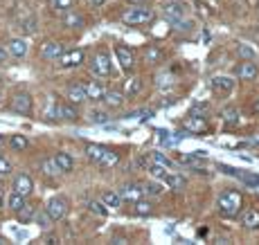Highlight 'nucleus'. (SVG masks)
<instances>
[{
    "label": "nucleus",
    "instance_id": "nucleus-1",
    "mask_svg": "<svg viewBox=\"0 0 259 245\" xmlns=\"http://www.w3.org/2000/svg\"><path fill=\"white\" fill-rule=\"evenodd\" d=\"M86 156L93 164H97V167H102V169H113L119 162V153H115L108 146H102V144H88Z\"/></svg>",
    "mask_w": 259,
    "mask_h": 245
},
{
    "label": "nucleus",
    "instance_id": "nucleus-2",
    "mask_svg": "<svg viewBox=\"0 0 259 245\" xmlns=\"http://www.w3.org/2000/svg\"><path fill=\"white\" fill-rule=\"evenodd\" d=\"M217 207H219V214H221V216L235 218V216H239V212H241V207H243V198L239 191H235V189H226V191L219 196Z\"/></svg>",
    "mask_w": 259,
    "mask_h": 245
},
{
    "label": "nucleus",
    "instance_id": "nucleus-3",
    "mask_svg": "<svg viewBox=\"0 0 259 245\" xmlns=\"http://www.w3.org/2000/svg\"><path fill=\"white\" fill-rule=\"evenodd\" d=\"M153 21V12L151 9H147L144 5H133V7L124 9L122 12V23L126 25H144V23H151Z\"/></svg>",
    "mask_w": 259,
    "mask_h": 245
},
{
    "label": "nucleus",
    "instance_id": "nucleus-4",
    "mask_svg": "<svg viewBox=\"0 0 259 245\" xmlns=\"http://www.w3.org/2000/svg\"><path fill=\"white\" fill-rule=\"evenodd\" d=\"M91 70L95 77H111L113 72V63H111V57H108L106 50H99L97 54L93 57V63H91Z\"/></svg>",
    "mask_w": 259,
    "mask_h": 245
},
{
    "label": "nucleus",
    "instance_id": "nucleus-5",
    "mask_svg": "<svg viewBox=\"0 0 259 245\" xmlns=\"http://www.w3.org/2000/svg\"><path fill=\"white\" fill-rule=\"evenodd\" d=\"M9 108H12V113L23 115V117L32 115V108H34L32 94H27V92H16V94L12 97V102H9Z\"/></svg>",
    "mask_w": 259,
    "mask_h": 245
},
{
    "label": "nucleus",
    "instance_id": "nucleus-6",
    "mask_svg": "<svg viewBox=\"0 0 259 245\" xmlns=\"http://www.w3.org/2000/svg\"><path fill=\"white\" fill-rule=\"evenodd\" d=\"M46 212L52 221H63L68 216V201L63 196H54L50 198L48 205H46Z\"/></svg>",
    "mask_w": 259,
    "mask_h": 245
},
{
    "label": "nucleus",
    "instance_id": "nucleus-7",
    "mask_svg": "<svg viewBox=\"0 0 259 245\" xmlns=\"http://www.w3.org/2000/svg\"><path fill=\"white\" fill-rule=\"evenodd\" d=\"M219 169H221L223 173H230V176H235L237 180H241V182L246 184L248 189H257V187H259V176H257V173H250V171H241V169H235V167H226V164H219Z\"/></svg>",
    "mask_w": 259,
    "mask_h": 245
},
{
    "label": "nucleus",
    "instance_id": "nucleus-8",
    "mask_svg": "<svg viewBox=\"0 0 259 245\" xmlns=\"http://www.w3.org/2000/svg\"><path fill=\"white\" fill-rule=\"evenodd\" d=\"M207 128H210V124H207V119L203 115H189V117L183 119V131L192 135H203L207 133Z\"/></svg>",
    "mask_w": 259,
    "mask_h": 245
},
{
    "label": "nucleus",
    "instance_id": "nucleus-9",
    "mask_svg": "<svg viewBox=\"0 0 259 245\" xmlns=\"http://www.w3.org/2000/svg\"><path fill=\"white\" fill-rule=\"evenodd\" d=\"M117 193L122 201L136 203V201H140V198H144V184L142 182H128V184H124V187H119Z\"/></svg>",
    "mask_w": 259,
    "mask_h": 245
},
{
    "label": "nucleus",
    "instance_id": "nucleus-10",
    "mask_svg": "<svg viewBox=\"0 0 259 245\" xmlns=\"http://www.w3.org/2000/svg\"><path fill=\"white\" fill-rule=\"evenodd\" d=\"M83 50H63V54L59 57V66L61 68H66V70H70V68H79L83 63Z\"/></svg>",
    "mask_w": 259,
    "mask_h": 245
},
{
    "label": "nucleus",
    "instance_id": "nucleus-11",
    "mask_svg": "<svg viewBox=\"0 0 259 245\" xmlns=\"http://www.w3.org/2000/svg\"><path fill=\"white\" fill-rule=\"evenodd\" d=\"M235 74L241 79V81H255L257 74H259V68L255 66V61H248V59H243L241 63H237Z\"/></svg>",
    "mask_w": 259,
    "mask_h": 245
},
{
    "label": "nucleus",
    "instance_id": "nucleus-12",
    "mask_svg": "<svg viewBox=\"0 0 259 245\" xmlns=\"http://www.w3.org/2000/svg\"><path fill=\"white\" fill-rule=\"evenodd\" d=\"M162 18L169 23H178L181 18H185V7H183V3H167L165 7H162Z\"/></svg>",
    "mask_w": 259,
    "mask_h": 245
},
{
    "label": "nucleus",
    "instance_id": "nucleus-13",
    "mask_svg": "<svg viewBox=\"0 0 259 245\" xmlns=\"http://www.w3.org/2000/svg\"><path fill=\"white\" fill-rule=\"evenodd\" d=\"M115 59L119 63V68L122 70H133V66H136V59H133V52L126 47V45H115Z\"/></svg>",
    "mask_w": 259,
    "mask_h": 245
},
{
    "label": "nucleus",
    "instance_id": "nucleus-14",
    "mask_svg": "<svg viewBox=\"0 0 259 245\" xmlns=\"http://www.w3.org/2000/svg\"><path fill=\"white\" fill-rule=\"evenodd\" d=\"M12 189H14L16 193H21V196L27 198L29 193L34 191V180L29 178L27 173H18V176L14 178V187H12Z\"/></svg>",
    "mask_w": 259,
    "mask_h": 245
},
{
    "label": "nucleus",
    "instance_id": "nucleus-15",
    "mask_svg": "<svg viewBox=\"0 0 259 245\" xmlns=\"http://www.w3.org/2000/svg\"><path fill=\"white\" fill-rule=\"evenodd\" d=\"M210 88L219 94H230L232 90H235V79L223 77V74L221 77H214V79H210Z\"/></svg>",
    "mask_w": 259,
    "mask_h": 245
},
{
    "label": "nucleus",
    "instance_id": "nucleus-16",
    "mask_svg": "<svg viewBox=\"0 0 259 245\" xmlns=\"http://www.w3.org/2000/svg\"><path fill=\"white\" fill-rule=\"evenodd\" d=\"M61 54H63V45L59 41H46L41 45V57L46 61H59Z\"/></svg>",
    "mask_w": 259,
    "mask_h": 245
},
{
    "label": "nucleus",
    "instance_id": "nucleus-17",
    "mask_svg": "<svg viewBox=\"0 0 259 245\" xmlns=\"http://www.w3.org/2000/svg\"><path fill=\"white\" fill-rule=\"evenodd\" d=\"M54 117L59 119H66V122H77L79 119V111L74 104H57V108H54Z\"/></svg>",
    "mask_w": 259,
    "mask_h": 245
},
{
    "label": "nucleus",
    "instance_id": "nucleus-18",
    "mask_svg": "<svg viewBox=\"0 0 259 245\" xmlns=\"http://www.w3.org/2000/svg\"><path fill=\"white\" fill-rule=\"evenodd\" d=\"M66 97H68V102L74 104V106H79V104H83L86 102V86L83 83H70L66 90Z\"/></svg>",
    "mask_w": 259,
    "mask_h": 245
},
{
    "label": "nucleus",
    "instance_id": "nucleus-19",
    "mask_svg": "<svg viewBox=\"0 0 259 245\" xmlns=\"http://www.w3.org/2000/svg\"><path fill=\"white\" fill-rule=\"evenodd\" d=\"M63 27L68 29H83L86 27V21H83V16L79 12H74V9H68V12H63Z\"/></svg>",
    "mask_w": 259,
    "mask_h": 245
},
{
    "label": "nucleus",
    "instance_id": "nucleus-20",
    "mask_svg": "<svg viewBox=\"0 0 259 245\" xmlns=\"http://www.w3.org/2000/svg\"><path fill=\"white\" fill-rule=\"evenodd\" d=\"M7 52H9V57H14V59H23L25 54H27V41H25V38H12V41L7 43Z\"/></svg>",
    "mask_w": 259,
    "mask_h": 245
},
{
    "label": "nucleus",
    "instance_id": "nucleus-21",
    "mask_svg": "<svg viewBox=\"0 0 259 245\" xmlns=\"http://www.w3.org/2000/svg\"><path fill=\"white\" fill-rule=\"evenodd\" d=\"M54 164L59 167V171L61 173H70L72 169H74V160L72 156H68V153H63V151H59V153H54Z\"/></svg>",
    "mask_w": 259,
    "mask_h": 245
},
{
    "label": "nucleus",
    "instance_id": "nucleus-22",
    "mask_svg": "<svg viewBox=\"0 0 259 245\" xmlns=\"http://www.w3.org/2000/svg\"><path fill=\"white\" fill-rule=\"evenodd\" d=\"M241 214V225L246 229H259V212L257 209H246V212H239Z\"/></svg>",
    "mask_w": 259,
    "mask_h": 245
},
{
    "label": "nucleus",
    "instance_id": "nucleus-23",
    "mask_svg": "<svg viewBox=\"0 0 259 245\" xmlns=\"http://www.w3.org/2000/svg\"><path fill=\"white\" fill-rule=\"evenodd\" d=\"M104 94H106V88H104V83H99V81L86 83V97L91 99V102H102Z\"/></svg>",
    "mask_w": 259,
    "mask_h": 245
},
{
    "label": "nucleus",
    "instance_id": "nucleus-24",
    "mask_svg": "<svg viewBox=\"0 0 259 245\" xmlns=\"http://www.w3.org/2000/svg\"><path fill=\"white\" fill-rule=\"evenodd\" d=\"M165 182L174 189V191H183V189L187 187L185 176H181V173H176V171H169L167 176H165Z\"/></svg>",
    "mask_w": 259,
    "mask_h": 245
},
{
    "label": "nucleus",
    "instance_id": "nucleus-25",
    "mask_svg": "<svg viewBox=\"0 0 259 245\" xmlns=\"http://www.w3.org/2000/svg\"><path fill=\"white\" fill-rule=\"evenodd\" d=\"M160 59H162V50L158 47V45H147V47H144V61H147L149 66H156Z\"/></svg>",
    "mask_w": 259,
    "mask_h": 245
},
{
    "label": "nucleus",
    "instance_id": "nucleus-26",
    "mask_svg": "<svg viewBox=\"0 0 259 245\" xmlns=\"http://www.w3.org/2000/svg\"><path fill=\"white\" fill-rule=\"evenodd\" d=\"M106 106H111V108H119L122 106V102H124V94L119 92V90H106V94H104V99H102Z\"/></svg>",
    "mask_w": 259,
    "mask_h": 245
},
{
    "label": "nucleus",
    "instance_id": "nucleus-27",
    "mask_svg": "<svg viewBox=\"0 0 259 245\" xmlns=\"http://www.w3.org/2000/svg\"><path fill=\"white\" fill-rule=\"evenodd\" d=\"M34 214H36V207H34V205H27V203H25L23 207L16 212V218H18L21 223H29V221L34 218Z\"/></svg>",
    "mask_w": 259,
    "mask_h": 245
},
{
    "label": "nucleus",
    "instance_id": "nucleus-28",
    "mask_svg": "<svg viewBox=\"0 0 259 245\" xmlns=\"http://www.w3.org/2000/svg\"><path fill=\"white\" fill-rule=\"evenodd\" d=\"M221 117H223V124H226L228 128H232V126H237V124H239V113H237V108H226V111L221 113Z\"/></svg>",
    "mask_w": 259,
    "mask_h": 245
},
{
    "label": "nucleus",
    "instance_id": "nucleus-29",
    "mask_svg": "<svg viewBox=\"0 0 259 245\" xmlns=\"http://www.w3.org/2000/svg\"><path fill=\"white\" fill-rule=\"evenodd\" d=\"M174 81H176V77H174L171 72H160V74L156 77V86L160 88V90L171 88V86H174Z\"/></svg>",
    "mask_w": 259,
    "mask_h": 245
},
{
    "label": "nucleus",
    "instance_id": "nucleus-30",
    "mask_svg": "<svg viewBox=\"0 0 259 245\" xmlns=\"http://www.w3.org/2000/svg\"><path fill=\"white\" fill-rule=\"evenodd\" d=\"M142 90V79L140 77H133V79H128L126 81V86H124V92L128 94V97H136L138 92Z\"/></svg>",
    "mask_w": 259,
    "mask_h": 245
},
{
    "label": "nucleus",
    "instance_id": "nucleus-31",
    "mask_svg": "<svg viewBox=\"0 0 259 245\" xmlns=\"http://www.w3.org/2000/svg\"><path fill=\"white\" fill-rule=\"evenodd\" d=\"M23 205H25V196H21V193H16V191L9 193V198H7V207L12 209L14 214H16L18 209L23 207Z\"/></svg>",
    "mask_w": 259,
    "mask_h": 245
},
{
    "label": "nucleus",
    "instance_id": "nucleus-32",
    "mask_svg": "<svg viewBox=\"0 0 259 245\" xmlns=\"http://www.w3.org/2000/svg\"><path fill=\"white\" fill-rule=\"evenodd\" d=\"M133 205H136V214H138V216H151V214H153V205L149 201H144V198L136 201Z\"/></svg>",
    "mask_w": 259,
    "mask_h": 245
},
{
    "label": "nucleus",
    "instance_id": "nucleus-33",
    "mask_svg": "<svg viewBox=\"0 0 259 245\" xmlns=\"http://www.w3.org/2000/svg\"><path fill=\"white\" fill-rule=\"evenodd\" d=\"M9 144H12L14 151H25V149L29 146V139L25 137V135H12V137H9Z\"/></svg>",
    "mask_w": 259,
    "mask_h": 245
},
{
    "label": "nucleus",
    "instance_id": "nucleus-34",
    "mask_svg": "<svg viewBox=\"0 0 259 245\" xmlns=\"http://www.w3.org/2000/svg\"><path fill=\"white\" fill-rule=\"evenodd\" d=\"M102 203L106 205V207H119L122 198H119L117 191H104V193H102Z\"/></svg>",
    "mask_w": 259,
    "mask_h": 245
},
{
    "label": "nucleus",
    "instance_id": "nucleus-35",
    "mask_svg": "<svg viewBox=\"0 0 259 245\" xmlns=\"http://www.w3.org/2000/svg\"><path fill=\"white\" fill-rule=\"evenodd\" d=\"M86 207L91 209L93 214H97V216H106V214H108V207H106V205H104L102 201H88Z\"/></svg>",
    "mask_w": 259,
    "mask_h": 245
},
{
    "label": "nucleus",
    "instance_id": "nucleus-36",
    "mask_svg": "<svg viewBox=\"0 0 259 245\" xmlns=\"http://www.w3.org/2000/svg\"><path fill=\"white\" fill-rule=\"evenodd\" d=\"M48 5L54 12H68V9H72L74 0H48Z\"/></svg>",
    "mask_w": 259,
    "mask_h": 245
},
{
    "label": "nucleus",
    "instance_id": "nucleus-37",
    "mask_svg": "<svg viewBox=\"0 0 259 245\" xmlns=\"http://www.w3.org/2000/svg\"><path fill=\"white\" fill-rule=\"evenodd\" d=\"M41 171L46 173V176H50V178H54V176H59V167L57 164H54V160H43L41 162Z\"/></svg>",
    "mask_w": 259,
    "mask_h": 245
},
{
    "label": "nucleus",
    "instance_id": "nucleus-38",
    "mask_svg": "<svg viewBox=\"0 0 259 245\" xmlns=\"http://www.w3.org/2000/svg\"><path fill=\"white\" fill-rule=\"evenodd\" d=\"M149 160H151V162H156V164H162V167H167L169 171H174V162L169 158L162 156V153H156V151L149 153Z\"/></svg>",
    "mask_w": 259,
    "mask_h": 245
},
{
    "label": "nucleus",
    "instance_id": "nucleus-39",
    "mask_svg": "<svg viewBox=\"0 0 259 245\" xmlns=\"http://www.w3.org/2000/svg\"><path fill=\"white\" fill-rule=\"evenodd\" d=\"M149 173H151L153 178H158V180H165V176L169 173V169H167V167H162V164L151 162V164H149Z\"/></svg>",
    "mask_w": 259,
    "mask_h": 245
},
{
    "label": "nucleus",
    "instance_id": "nucleus-40",
    "mask_svg": "<svg viewBox=\"0 0 259 245\" xmlns=\"http://www.w3.org/2000/svg\"><path fill=\"white\" fill-rule=\"evenodd\" d=\"M34 221H36V225H38L41 229H48V227H50V223H52V218H50V216H48V212L43 209V212H36V214H34Z\"/></svg>",
    "mask_w": 259,
    "mask_h": 245
},
{
    "label": "nucleus",
    "instance_id": "nucleus-41",
    "mask_svg": "<svg viewBox=\"0 0 259 245\" xmlns=\"http://www.w3.org/2000/svg\"><path fill=\"white\" fill-rule=\"evenodd\" d=\"M160 193H162L160 182H147L144 184V196H160Z\"/></svg>",
    "mask_w": 259,
    "mask_h": 245
},
{
    "label": "nucleus",
    "instance_id": "nucleus-42",
    "mask_svg": "<svg viewBox=\"0 0 259 245\" xmlns=\"http://www.w3.org/2000/svg\"><path fill=\"white\" fill-rule=\"evenodd\" d=\"M108 119H111V117H108L106 113H99V111H93L91 113V122L93 124H106Z\"/></svg>",
    "mask_w": 259,
    "mask_h": 245
},
{
    "label": "nucleus",
    "instance_id": "nucleus-43",
    "mask_svg": "<svg viewBox=\"0 0 259 245\" xmlns=\"http://www.w3.org/2000/svg\"><path fill=\"white\" fill-rule=\"evenodd\" d=\"M21 29L25 34H34L36 32V21H34V18H27L25 23H21Z\"/></svg>",
    "mask_w": 259,
    "mask_h": 245
},
{
    "label": "nucleus",
    "instance_id": "nucleus-44",
    "mask_svg": "<svg viewBox=\"0 0 259 245\" xmlns=\"http://www.w3.org/2000/svg\"><path fill=\"white\" fill-rule=\"evenodd\" d=\"M7 173H12V162L5 156H0V176H7Z\"/></svg>",
    "mask_w": 259,
    "mask_h": 245
},
{
    "label": "nucleus",
    "instance_id": "nucleus-45",
    "mask_svg": "<svg viewBox=\"0 0 259 245\" xmlns=\"http://www.w3.org/2000/svg\"><path fill=\"white\" fill-rule=\"evenodd\" d=\"M239 54H241L243 59H248V61H252V59H255V52H252L248 45H239Z\"/></svg>",
    "mask_w": 259,
    "mask_h": 245
},
{
    "label": "nucleus",
    "instance_id": "nucleus-46",
    "mask_svg": "<svg viewBox=\"0 0 259 245\" xmlns=\"http://www.w3.org/2000/svg\"><path fill=\"white\" fill-rule=\"evenodd\" d=\"M181 160L187 164H201V158L198 156H181Z\"/></svg>",
    "mask_w": 259,
    "mask_h": 245
},
{
    "label": "nucleus",
    "instance_id": "nucleus-47",
    "mask_svg": "<svg viewBox=\"0 0 259 245\" xmlns=\"http://www.w3.org/2000/svg\"><path fill=\"white\" fill-rule=\"evenodd\" d=\"M131 117H140V119H149V117H153V111H138V113H133Z\"/></svg>",
    "mask_w": 259,
    "mask_h": 245
},
{
    "label": "nucleus",
    "instance_id": "nucleus-48",
    "mask_svg": "<svg viewBox=\"0 0 259 245\" xmlns=\"http://www.w3.org/2000/svg\"><path fill=\"white\" fill-rule=\"evenodd\" d=\"M7 59H9L7 47H0V63H7Z\"/></svg>",
    "mask_w": 259,
    "mask_h": 245
},
{
    "label": "nucleus",
    "instance_id": "nucleus-49",
    "mask_svg": "<svg viewBox=\"0 0 259 245\" xmlns=\"http://www.w3.org/2000/svg\"><path fill=\"white\" fill-rule=\"evenodd\" d=\"M246 144H248V146H252V144H259V135H255V137H248Z\"/></svg>",
    "mask_w": 259,
    "mask_h": 245
},
{
    "label": "nucleus",
    "instance_id": "nucleus-50",
    "mask_svg": "<svg viewBox=\"0 0 259 245\" xmlns=\"http://www.w3.org/2000/svg\"><path fill=\"white\" fill-rule=\"evenodd\" d=\"M128 3H133V5H144L147 0H128Z\"/></svg>",
    "mask_w": 259,
    "mask_h": 245
},
{
    "label": "nucleus",
    "instance_id": "nucleus-51",
    "mask_svg": "<svg viewBox=\"0 0 259 245\" xmlns=\"http://www.w3.org/2000/svg\"><path fill=\"white\" fill-rule=\"evenodd\" d=\"M91 3H93V5H104L106 0H91Z\"/></svg>",
    "mask_w": 259,
    "mask_h": 245
},
{
    "label": "nucleus",
    "instance_id": "nucleus-52",
    "mask_svg": "<svg viewBox=\"0 0 259 245\" xmlns=\"http://www.w3.org/2000/svg\"><path fill=\"white\" fill-rule=\"evenodd\" d=\"M5 243H7V238H5V236H0V245H5Z\"/></svg>",
    "mask_w": 259,
    "mask_h": 245
},
{
    "label": "nucleus",
    "instance_id": "nucleus-53",
    "mask_svg": "<svg viewBox=\"0 0 259 245\" xmlns=\"http://www.w3.org/2000/svg\"><path fill=\"white\" fill-rule=\"evenodd\" d=\"M255 113H259V99L255 102Z\"/></svg>",
    "mask_w": 259,
    "mask_h": 245
},
{
    "label": "nucleus",
    "instance_id": "nucleus-54",
    "mask_svg": "<svg viewBox=\"0 0 259 245\" xmlns=\"http://www.w3.org/2000/svg\"><path fill=\"white\" fill-rule=\"evenodd\" d=\"M0 144H3V135H0Z\"/></svg>",
    "mask_w": 259,
    "mask_h": 245
},
{
    "label": "nucleus",
    "instance_id": "nucleus-55",
    "mask_svg": "<svg viewBox=\"0 0 259 245\" xmlns=\"http://www.w3.org/2000/svg\"><path fill=\"white\" fill-rule=\"evenodd\" d=\"M0 102H3V94H0Z\"/></svg>",
    "mask_w": 259,
    "mask_h": 245
}]
</instances>
